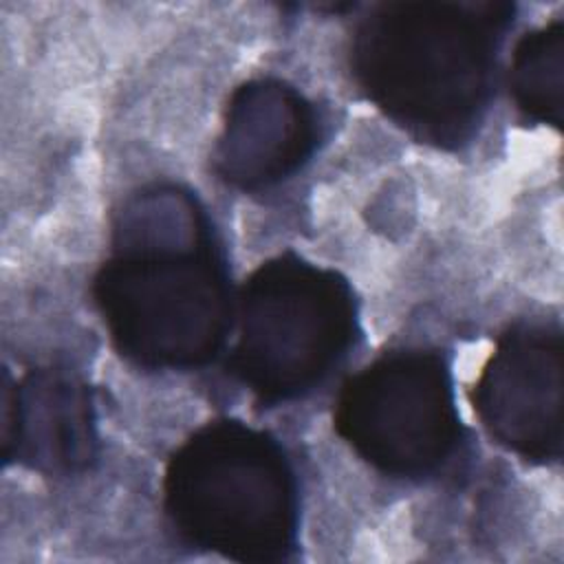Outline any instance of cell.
Wrapping results in <instances>:
<instances>
[{"label":"cell","instance_id":"cell-1","mask_svg":"<svg viewBox=\"0 0 564 564\" xmlns=\"http://www.w3.org/2000/svg\"><path fill=\"white\" fill-rule=\"evenodd\" d=\"M115 350L143 370H194L218 357L234 302L223 242L185 185L152 183L115 214L93 286Z\"/></svg>","mask_w":564,"mask_h":564},{"label":"cell","instance_id":"cell-2","mask_svg":"<svg viewBox=\"0 0 564 564\" xmlns=\"http://www.w3.org/2000/svg\"><path fill=\"white\" fill-rule=\"evenodd\" d=\"M513 2L397 0L355 24L357 88L392 123L438 150L469 145L491 108Z\"/></svg>","mask_w":564,"mask_h":564},{"label":"cell","instance_id":"cell-3","mask_svg":"<svg viewBox=\"0 0 564 564\" xmlns=\"http://www.w3.org/2000/svg\"><path fill=\"white\" fill-rule=\"evenodd\" d=\"M163 511L176 540L234 562L280 564L300 546V482L267 430L214 419L167 458Z\"/></svg>","mask_w":564,"mask_h":564},{"label":"cell","instance_id":"cell-4","mask_svg":"<svg viewBox=\"0 0 564 564\" xmlns=\"http://www.w3.org/2000/svg\"><path fill=\"white\" fill-rule=\"evenodd\" d=\"M361 333L359 302L335 269L293 251L269 258L245 280L229 372L264 405L319 388Z\"/></svg>","mask_w":564,"mask_h":564},{"label":"cell","instance_id":"cell-5","mask_svg":"<svg viewBox=\"0 0 564 564\" xmlns=\"http://www.w3.org/2000/svg\"><path fill=\"white\" fill-rule=\"evenodd\" d=\"M333 427L366 465L388 478L438 476L465 443L449 361L430 348L377 357L341 386Z\"/></svg>","mask_w":564,"mask_h":564},{"label":"cell","instance_id":"cell-6","mask_svg":"<svg viewBox=\"0 0 564 564\" xmlns=\"http://www.w3.org/2000/svg\"><path fill=\"white\" fill-rule=\"evenodd\" d=\"M562 372L560 324L518 322L496 339L471 388L485 432L531 465L562 460Z\"/></svg>","mask_w":564,"mask_h":564},{"label":"cell","instance_id":"cell-7","mask_svg":"<svg viewBox=\"0 0 564 564\" xmlns=\"http://www.w3.org/2000/svg\"><path fill=\"white\" fill-rule=\"evenodd\" d=\"M319 143L322 117L315 104L284 79L258 77L229 97L214 170L240 192H262L295 176Z\"/></svg>","mask_w":564,"mask_h":564},{"label":"cell","instance_id":"cell-8","mask_svg":"<svg viewBox=\"0 0 564 564\" xmlns=\"http://www.w3.org/2000/svg\"><path fill=\"white\" fill-rule=\"evenodd\" d=\"M99 456L90 388L55 368L29 370L20 381L4 372L2 460L42 474H79Z\"/></svg>","mask_w":564,"mask_h":564},{"label":"cell","instance_id":"cell-9","mask_svg":"<svg viewBox=\"0 0 564 564\" xmlns=\"http://www.w3.org/2000/svg\"><path fill=\"white\" fill-rule=\"evenodd\" d=\"M507 86L527 121L562 128L564 112V20L524 33L513 48Z\"/></svg>","mask_w":564,"mask_h":564}]
</instances>
